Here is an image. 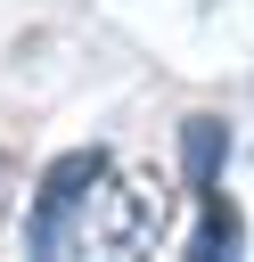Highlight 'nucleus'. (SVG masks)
<instances>
[{"instance_id": "nucleus-1", "label": "nucleus", "mask_w": 254, "mask_h": 262, "mask_svg": "<svg viewBox=\"0 0 254 262\" xmlns=\"http://www.w3.org/2000/svg\"><path fill=\"white\" fill-rule=\"evenodd\" d=\"M90 205H98V213H82V221H90V237H98L107 254H147V246L164 237V221H172V180H164L156 164H131V172L107 164V180H98Z\"/></svg>"}, {"instance_id": "nucleus-2", "label": "nucleus", "mask_w": 254, "mask_h": 262, "mask_svg": "<svg viewBox=\"0 0 254 262\" xmlns=\"http://www.w3.org/2000/svg\"><path fill=\"white\" fill-rule=\"evenodd\" d=\"M98 180H107V147H66V156L41 172L33 205H25V246H33V254H57V246L74 237V221L90 213Z\"/></svg>"}, {"instance_id": "nucleus-3", "label": "nucleus", "mask_w": 254, "mask_h": 262, "mask_svg": "<svg viewBox=\"0 0 254 262\" xmlns=\"http://www.w3.org/2000/svg\"><path fill=\"white\" fill-rule=\"evenodd\" d=\"M180 156H188V188H213V172H221V156H229V131L197 115V123L180 131Z\"/></svg>"}, {"instance_id": "nucleus-4", "label": "nucleus", "mask_w": 254, "mask_h": 262, "mask_svg": "<svg viewBox=\"0 0 254 262\" xmlns=\"http://www.w3.org/2000/svg\"><path fill=\"white\" fill-rule=\"evenodd\" d=\"M205 196V221H197V254H238V213L221 188H197Z\"/></svg>"}]
</instances>
